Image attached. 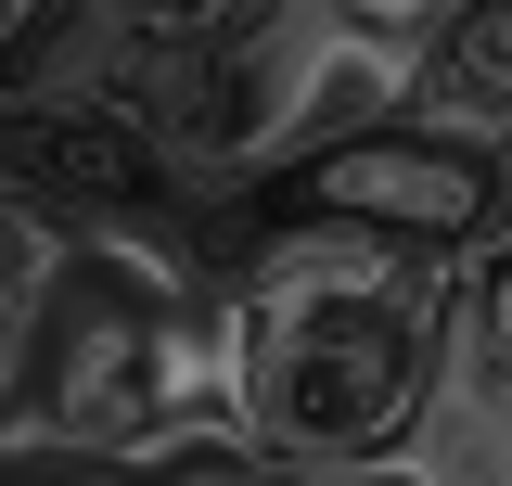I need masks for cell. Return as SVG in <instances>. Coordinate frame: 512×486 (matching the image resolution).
<instances>
[{"instance_id": "obj_1", "label": "cell", "mask_w": 512, "mask_h": 486, "mask_svg": "<svg viewBox=\"0 0 512 486\" xmlns=\"http://www.w3.org/2000/svg\"><path fill=\"white\" fill-rule=\"evenodd\" d=\"M461 269L436 282H333V269H231L218 282V359L282 474H384L448 371Z\"/></svg>"}, {"instance_id": "obj_2", "label": "cell", "mask_w": 512, "mask_h": 486, "mask_svg": "<svg viewBox=\"0 0 512 486\" xmlns=\"http://www.w3.org/2000/svg\"><path fill=\"white\" fill-rule=\"evenodd\" d=\"M282 167H295V205L372 218V231L423 243V256H487V243L512 231V141L448 128V116H410V103L333 128V141L282 154Z\"/></svg>"}, {"instance_id": "obj_3", "label": "cell", "mask_w": 512, "mask_h": 486, "mask_svg": "<svg viewBox=\"0 0 512 486\" xmlns=\"http://www.w3.org/2000/svg\"><path fill=\"white\" fill-rule=\"evenodd\" d=\"M154 192H167V141L103 90H0V205H26L39 231H90Z\"/></svg>"}, {"instance_id": "obj_4", "label": "cell", "mask_w": 512, "mask_h": 486, "mask_svg": "<svg viewBox=\"0 0 512 486\" xmlns=\"http://www.w3.org/2000/svg\"><path fill=\"white\" fill-rule=\"evenodd\" d=\"M397 103L512 141V0H436L397 52Z\"/></svg>"}, {"instance_id": "obj_5", "label": "cell", "mask_w": 512, "mask_h": 486, "mask_svg": "<svg viewBox=\"0 0 512 486\" xmlns=\"http://www.w3.org/2000/svg\"><path fill=\"white\" fill-rule=\"evenodd\" d=\"M128 474H154V486H231V474H282V448L256 435L244 397H180V410H154V423L128 435Z\"/></svg>"}, {"instance_id": "obj_6", "label": "cell", "mask_w": 512, "mask_h": 486, "mask_svg": "<svg viewBox=\"0 0 512 486\" xmlns=\"http://www.w3.org/2000/svg\"><path fill=\"white\" fill-rule=\"evenodd\" d=\"M52 243H64V231H39L26 205H0V346H13V320H26V295H39Z\"/></svg>"}, {"instance_id": "obj_7", "label": "cell", "mask_w": 512, "mask_h": 486, "mask_svg": "<svg viewBox=\"0 0 512 486\" xmlns=\"http://www.w3.org/2000/svg\"><path fill=\"white\" fill-rule=\"evenodd\" d=\"M103 26H218V13H244V0H90Z\"/></svg>"}, {"instance_id": "obj_8", "label": "cell", "mask_w": 512, "mask_h": 486, "mask_svg": "<svg viewBox=\"0 0 512 486\" xmlns=\"http://www.w3.org/2000/svg\"><path fill=\"white\" fill-rule=\"evenodd\" d=\"M474 320H500V333H512V231H500V269L474 282Z\"/></svg>"}, {"instance_id": "obj_9", "label": "cell", "mask_w": 512, "mask_h": 486, "mask_svg": "<svg viewBox=\"0 0 512 486\" xmlns=\"http://www.w3.org/2000/svg\"><path fill=\"white\" fill-rule=\"evenodd\" d=\"M26 26H39V0H0V52H13V39H26Z\"/></svg>"}]
</instances>
